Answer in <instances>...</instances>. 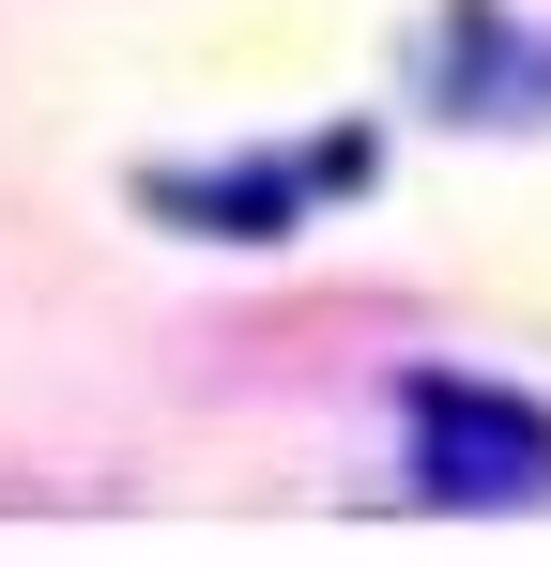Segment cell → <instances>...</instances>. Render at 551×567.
<instances>
[{
	"label": "cell",
	"instance_id": "obj_1",
	"mask_svg": "<svg viewBox=\"0 0 551 567\" xmlns=\"http://www.w3.org/2000/svg\"><path fill=\"white\" fill-rule=\"evenodd\" d=\"M398 430H414V491L429 506H537L551 491V414L475 383V369H414Z\"/></svg>",
	"mask_w": 551,
	"mask_h": 567
}]
</instances>
